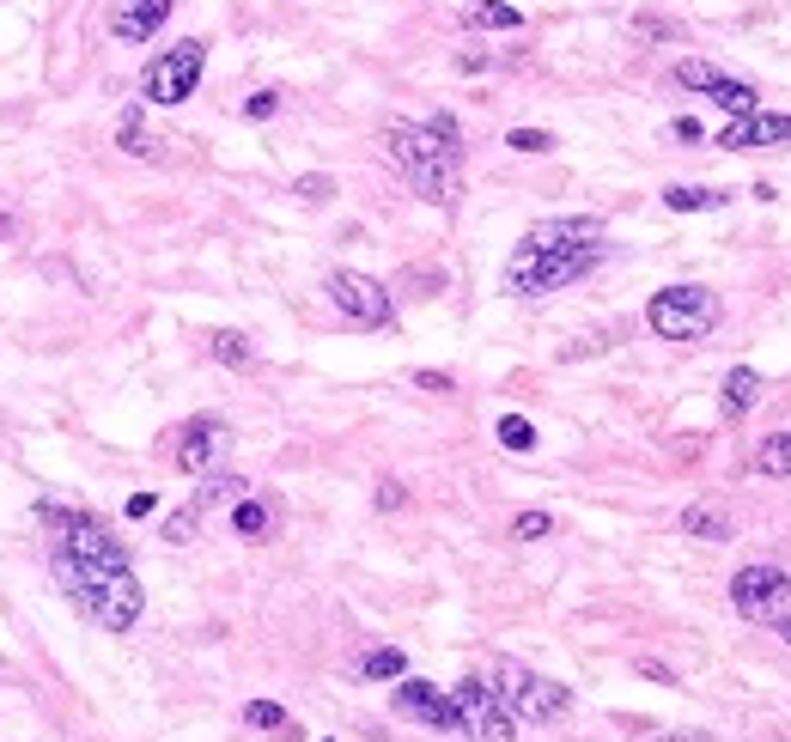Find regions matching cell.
I'll use <instances>...</instances> for the list:
<instances>
[{
    "label": "cell",
    "instance_id": "1",
    "mask_svg": "<svg viewBox=\"0 0 791 742\" xmlns=\"http://www.w3.org/2000/svg\"><path fill=\"white\" fill-rule=\"evenodd\" d=\"M49 573H55L67 603L92 621V627H104V634H128L140 621V609H146V590H140L128 554L92 560V554H74L67 541H55L49 548Z\"/></svg>",
    "mask_w": 791,
    "mask_h": 742
},
{
    "label": "cell",
    "instance_id": "2",
    "mask_svg": "<svg viewBox=\"0 0 791 742\" xmlns=\"http://www.w3.org/2000/svg\"><path fill=\"white\" fill-rule=\"evenodd\" d=\"M384 146H390V165L408 177V189L420 202L457 207V195H463V146H450L426 123H384Z\"/></svg>",
    "mask_w": 791,
    "mask_h": 742
},
{
    "label": "cell",
    "instance_id": "3",
    "mask_svg": "<svg viewBox=\"0 0 791 742\" xmlns=\"http://www.w3.org/2000/svg\"><path fill=\"white\" fill-rule=\"evenodd\" d=\"M597 263H603V244H597V250H536V244L518 238V250L506 256V293H512V298L560 293V286L585 280Z\"/></svg>",
    "mask_w": 791,
    "mask_h": 742
},
{
    "label": "cell",
    "instance_id": "4",
    "mask_svg": "<svg viewBox=\"0 0 791 742\" xmlns=\"http://www.w3.org/2000/svg\"><path fill=\"white\" fill-rule=\"evenodd\" d=\"M494 694H499V706L512 712L518 725H554V718L573 712V688H566V681H548V676H536V669H524V664H499L494 669Z\"/></svg>",
    "mask_w": 791,
    "mask_h": 742
},
{
    "label": "cell",
    "instance_id": "5",
    "mask_svg": "<svg viewBox=\"0 0 791 742\" xmlns=\"http://www.w3.org/2000/svg\"><path fill=\"white\" fill-rule=\"evenodd\" d=\"M646 323H652L658 341H706L718 329V293H706V286H664V293H652V305H646Z\"/></svg>",
    "mask_w": 791,
    "mask_h": 742
},
{
    "label": "cell",
    "instance_id": "6",
    "mask_svg": "<svg viewBox=\"0 0 791 742\" xmlns=\"http://www.w3.org/2000/svg\"><path fill=\"white\" fill-rule=\"evenodd\" d=\"M202 67H207V43L202 37H183V43H171L165 55H153V62L140 67V98L158 110L183 104V98H195V86H202Z\"/></svg>",
    "mask_w": 791,
    "mask_h": 742
},
{
    "label": "cell",
    "instance_id": "7",
    "mask_svg": "<svg viewBox=\"0 0 791 742\" xmlns=\"http://www.w3.org/2000/svg\"><path fill=\"white\" fill-rule=\"evenodd\" d=\"M450 700H457V725H463V737H469V742H518V718H512L506 706H499L494 681L463 676Z\"/></svg>",
    "mask_w": 791,
    "mask_h": 742
},
{
    "label": "cell",
    "instance_id": "8",
    "mask_svg": "<svg viewBox=\"0 0 791 742\" xmlns=\"http://www.w3.org/2000/svg\"><path fill=\"white\" fill-rule=\"evenodd\" d=\"M730 609L743 621L774 627L779 615H791V573L786 566H743V573L730 578Z\"/></svg>",
    "mask_w": 791,
    "mask_h": 742
},
{
    "label": "cell",
    "instance_id": "9",
    "mask_svg": "<svg viewBox=\"0 0 791 742\" xmlns=\"http://www.w3.org/2000/svg\"><path fill=\"white\" fill-rule=\"evenodd\" d=\"M329 305L342 310L347 323H359V329H390L396 323L390 293L372 274H354V268H335V274H329Z\"/></svg>",
    "mask_w": 791,
    "mask_h": 742
},
{
    "label": "cell",
    "instance_id": "10",
    "mask_svg": "<svg viewBox=\"0 0 791 742\" xmlns=\"http://www.w3.org/2000/svg\"><path fill=\"white\" fill-rule=\"evenodd\" d=\"M676 86H688V92H706L718 110H730V116H755V110H761V92L749 86V79L718 74V67L700 62V55H682V62H676Z\"/></svg>",
    "mask_w": 791,
    "mask_h": 742
},
{
    "label": "cell",
    "instance_id": "11",
    "mask_svg": "<svg viewBox=\"0 0 791 742\" xmlns=\"http://www.w3.org/2000/svg\"><path fill=\"white\" fill-rule=\"evenodd\" d=\"M718 146H725V153H774V146H791V116H774V110L730 116V123L718 128Z\"/></svg>",
    "mask_w": 791,
    "mask_h": 742
},
{
    "label": "cell",
    "instance_id": "12",
    "mask_svg": "<svg viewBox=\"0 0 791 742\" xmlns=\"http://www.w3.org/2000/svg\"><path fill=\"white\" fill-rule=\"evenodd\" d=\"M226 450V420H214V414H195L177 433V450H171V463L183 469V475H207L214 469V457Z\"/></svg>",
    "mask_w": 791,
    "mask_h": 742
},
{
    "label": "cell",
    "instance_id": "13",
    "mask_svg": "<svg viewBox=\"0 0 791 742\" xmlns=\"http://www.w3.org/2000/svg\"><path fill=\"white\" fill-rule=\"evenodd\" d=\"M396 712H403V718H420L426 730H463L457 725V700L438 694L433 681H414V676L396 681Z\"/></svg>",
    "mask_w": 791,
    "mask_h": 742
},
{
    "label": "cell",
    "instance_id": "14",
    "mask_svg": "<svg viewBox=\"0 0 791 742\" xmlns=\"http://www.w3.org/2000/svg\"><path fill=\"white\" fill-rule=\"evenodd\" d=\"M524 244L536 250H597L603 244V219L597 214H560V219H543V226H530Z\"/></svg>",
    "mask_w": 791,
    "mask_h": 742
},
{
    "label": "cell",
    "instance_id": "15",
    "mask_svg": "<svg viewBox=\"0 0 791 742\" xmlns=\"http://www.w3.org/2000/svg\"><path fill=\"white\" fill-rule=\"evenodd\" d=\"M171 7H177V0H116V13H110V37H116V43H146V37L165 31Z\"/></svg>",
    "mask_w": 791,
    "mask_h": 742
},
{
    "label": "cell",
    "instance_id": "16",
    "mask_svg": "<svg viewBox=\"0 0 791 742\" xmlns=\"http://www.w3.org/2000/svg\"><path fill=\"white\" fill-rule=\"evenodd\" d=\"M116 146H123L128 158H158V153H165V140L140 123V104H128L123 116H116Z\"/></svg>",
    "mask_w": 791,
    "mask_h": 742
},
{
    "label": "cell",
    "instance_id": "17",
    "mask_svg": "<svg viewBox=\"0 0 791 742\" xmlns=\"http://www.w3.org/2000/svg\"><path fill=\"white\" fill-rule=\"evenodd\" d=\"M268 529H275V506H268V499H256V494H244L232 506V536L238 541H268Z\"/></svg>",
    "mask_w": 791,
    "mask_h": 742
},
{
    "label": "cell",
    "instance_id": "18",
    "mask_svg": "<svg viewBox=\"0 0 791 742\" xmlns=\"http://www.w3.org/2000/svg\"><path fill=\"white\" fill-rule=\"evenodd\" d=\"M682 536H694V541H730L725 506H713V499H694V506L682 511Z\"/></svg>",
    "mask_w": 791,
    "mask_h": 742
},
{
    "label": "cell",
    "instance_id": "19",
    "mask_svg": "<svg viewBox=\"0 0 791 742\" xmlns=\"http://www.w3.org/2000/svg\"><path fill=\"white\" fill-rule=\"evenodd\" d=\"M463 25H469V31H518V25H524V13H518V7H506V0H469V7H463Z\"/></svg>",
    "mask_w": 791,
    "mask_h": 742
},
{
    "label": "cell",
    "instance_id": "20",
    "mask_svg": "<svg viewBox=\"0 0 791 742\" xmlns=\"http://www.w3.org/2000/svg\"><path fill=\"white\" fill-rule=\"evenodd\" d=\"M761 402V371L755 366H730L725 378V414H749Z\"/></svg>",
    "mask_w": 791,
    "mask_h": 742
},
{
    "label": "cell",
    "instance_id": "21",
    "mask_svg": "<svg viewBox=\"0 0 791 742\" xmlns=\"http://www.w3.org/2000/svg\"><path fill=\"white\" fill-rule=\"evenodd\" d=\"M725 202V189H706V183H669L664 189V207L669 214H706V207Z\"/></svg>",
    "mask_w": 791,
    "mask_h": 742
},
{
    "label": "cell",
    "instance_id": "22",
    "mask_svg": "<svg viewBox=\"0 0 791 742\" xmlns=\"http://www.w3.org/2000/svg\"><path fill=\"white\" fill-rule=\"evenodd\" d=\"M244 725H250V730H268V737H286V742L298 737L293 712L275 706V700H250V706H244Z\"/></svg>",
    "mask_w": 791,
    "mask_h": 742
},
{
    "label": "cell",
    "instance_id": "23",
    "mask_svg": "<svg viewBox=\"0 0 791 742\" xmlns=\"http://www.w3.org/2000/svg\"><path fill=\"white\" fill-rule=\"evenodd\" d=\"M749 469H755V475H791V433L761 438L755 457H749Z\"/></svg>",
    "mask_w": 791,
    "mask_h": 742
},
{
    "label": "cell",
    "instance_id": "24",
    "mask_svg": "<svg viewBox=\"0 0 791 742\" xmlns=\"http://www.w3.org/2000/svg\"><path fill=\"white\" fill-rule=\"evenodd\" d=\"M359 676H366V681H403L408 676V657L396 645H378V651L359 657Z\"/></svg>",
    "mask_w": 791,
    "mask_h": 742
},
{
    "label": "cell",
    "instance_id": "25",
    "mask_svg": "<svg viewBox=\"0 0 791 742\" xmlns=\"http://www.w3.org/2000/svg\"><path fill=\"white\" fill-rule=\"evenodd\" d=\"M244 487H250L244 475H214V469H207V481H202V494H195V506H202V511L238 506V499H244Z\"/></svg>",
    "mask_w": 791,
    "mask_h": 742
},
{
    "label": "cell",
    "instance_id": "26",
    "mask_svg": "<svg viewBox=\"0 0 791 742\" xmlns=\"http://www.w3.org/2000/svg\"><path fill=\"white\" fill-rule=\"evenodd\" d=\"M207 354H214L219 366H232V371H244L250 359H256V354H250V341L238 335V329H214V335H207Z\"/></svg>",
    "mask_w": 791,
    "mask_h": 742
},
{
    "label": "cell",
    "instance_id": "27",
    "mask_svg": "<svg viewBox=\"0 0 791 742\" xmlns=\"http://www.w3.org/2000/svg\"><path fill=\"white\" fill-rule=\"evenodd\" d=\"M494 438H499L506 450H518V457H530V450H536V426H530L524 414H506V420L494 426Z\"/></svg>",
    "mask_w": 791,
    "mask_h": 742
},
{
    "label": "cell",
    "instance_id": "28",
    "mask_svg": "<svg viewBox=\"0 0 791 742\" xmlns=\"http://www.w3.org/2000/svg\"><path fill=\"white\" fill-rule=\"evenodd\" d=\"M506 146H512V153H524V158H543V153H554V135H548V128H512V135H506Z\"/></svg>",
    "mask_w": 791,
    "mask_h": 742
},
{
    "label": "cell",
    "instance_id": "29",
    "mask_svg": "<svg viewBox=\"0 0 791 742\" xmlns=\"http://www.w3.org/2000/svg\"><path fill=\"white\" fill-rule=\"evenodd\" d=\"M195 524H202V506H183V511H171V517H165V529H158V536L171 541V548H183V541H195Z\"/></svg>",
    "mask_w": 791,
    "mask_h": 742
},
{
    "label": "cell",
    "instance_id": "30",
    "mask_svg": "<svg viewBox=\"0 0 791 742\" xmlns=\"http://www.w3.org/2000/svg\"><path fill=\"white\" fill-rule=\"evenodd\" d=\"M548 529H554V517H548V511H518V517H512V536L518 541H543Z\"/></svg>",
    "mask_w": 791,
    "mask_h": 742
},
{
    "label": "cell",
    "instance_id": "31",
    "mask_svg": "<svg viewBox=\"0 0 791 742\" xmlns=\"http://www.w3.org/2000/svg\"><path fill=\"white\" fill-rule=\"evenodd\" d=\"M293 195H298V202H310V207H317V202H329V195H335V177H323V170H310V177H298V183H293Z\"/></svg>",
    "mask_w": 791,
    "mask_h": 742
},
{
    "label": "cell",
    "instance_id": "32",
    "mask_svg": "<svg viewBox=\"0 0 791 742\" xmlns=\"http://www.w3.org/2000/svg\"><path fill=\"white\" fill-rule=\"evenodd\" d=\"M275 110H280V92H250L244 98V116H250V123H268Z\"/></svg>",
    "mask_w": 791,
    "mask_h": 742
},
{
    "label": "cell",
    "instance_id": "33",
    "mask_svg": "<svg viewBox=\"0 0 791 742\" xmlns=\"http://www.w3.org/2000/svg\"><path fill=\"white\" fill-rule=\"evenodd\" d=\"M403 481H378V511H403Z\"/></svg>",
    "mask_w": 791,
    "mask_h": 742
},
{
    "label": "cell",
    "instance_id": "34",
    "mask_svg": "<svg viewBox=\"0 0 791 742\" xmlns=\"http://www.w3.org/2000/svg\"><path fill=\"white\" fill-rule=\"evenodd\" d=\"M634 31H639V37H676V25H669V18H652V13H639V18H634Z\"/></svg>",
    "mask_w": 791,
    "mask_h": 742
},
{
    "label": "cell",
    "instance_id": "35",
    "mask_svg": "<svg viewBox=\"0 0 791 742\" xmlns=\"http://www.w3.org/2000/svg\"><path fill=\"white\" fill-rule=\"evenodd\" d=\"M414 389H433V396H445L450 378H445V371H414Z\"/></svg>",
    "mask_w": 791,
    "mask_h": 742
},
{
    "label": "cell",
    "instance_id": "36",
    "mask_svg": "<svg viewBox=\"0 0 791 742\" xmlns=\"http://www.w3.org/2000/svg\"><path fill=\"white\" fill-rule=\"evenodd\" d=\"M652 742H718L713 730H669V737H652Z\"/></svg>",
    "mask_w": 791,
    "mask_h": 742
},
{
    "label": "cell",
    "instance_id": "37",
    "mask_svg": "<svg viewBox=\"0 0 791 742\" xmlns=\"http://www.w3.org/2000/svg\"><path fill=\"white\" fill-rule=\"evenodd\" d=\"M153 511H158L153 494H135V499H128V517H153Z\"/></svg>",
    "mask_w": 791,
    "mask_h": 742
},
{
    "label": "cell",
    "instance_id": "38",
    "mask_svg": "<svg viewBox=\"0 0 791 742\" xmlns=\"http://www.w3.org/2000/svg\"><path fill=\"white\" fill-rule=\"evenodd\" d=\"M457 67H463V74H482L487 55H482V49H469V55H457Z\"/></svg>",
    "mask_w": 791,
    "mask_h": 742
},
{
    "label": "cell",
    "instance_id": "39",
    "mask_svg": "<svg viewBox=\"0 0 791 742\" xmlns=\"http://www.w3.org/2000/svg\"><path fill=\"white\" fill-rule=\"evenodd\" d=\"M774 634H779V639H786V645H791V615H779V621H774Z\"/></svg>",
    "mask_w": 791,
    "mask_h": 742
},
{
    "label": "cell",
    "instance_id": "40",
    "mask_svg": "<svg viewBox=\"0 0 791 742\" xmlns=\"http://www.w3.org/2000/svg\"><path fill=\"white\" fill-rule=\"evenodd\" d=\"M7 238H13V214H0V244H7Z\"/></svg>",
    "mask_w": 791,
    "mask_h": 742
},
{
    "label": "cell",
    "instance_id": "41",
    "mask_svg": "<svg viewBox=\"0 0 791 742\" xmlns=\"http://www.w3.org/2000/svg\"><path fill=\"white\" fill-rule=\"evenodd\" d=\"M0 681H7V669H0Z\"/></svg>",
    "mask_w": 791,
    "mask_h": 742
},
{
    "label": "cell",
    "instance_id": "42",
    "mask_svg": "<svg viewBox=\"0 0 791 742\" xmlns=\"http://www.w3.org/2000/svg\"><path fill=\"white\" fill-rule=\"evenodd\" d=\"M323 742H329V737H323Z\"/></svg>",
    "mask_w": 791,
    "mask_h": 742
}]
</instances>
